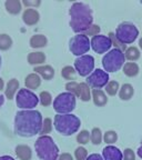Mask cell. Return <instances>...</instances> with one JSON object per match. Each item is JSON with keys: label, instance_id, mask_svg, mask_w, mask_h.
<instances>
[{"label": "cell", "instance_id": "obj_31", "mask_svg": "<svg viewBox=\"0 0 142 160\" xmlns=\"http://www.w3.org/2000/svg\"><path fill=\"white\" fill-rule=\"evenodd\" d=\"M39 101L43 107H48L52 103V96L48 91H41L39 95Z\"/></svg>", "mask_w": 142, "mask_h": 160}, {"label": "cell", "instance_id": "obj_27", "mask_svg": "<svg viewBox=\"0 0 142 160\" xmlns=\"http://www.w3.org/2000/svg\"><path fill=\"white\" fill-rule=\"evenodd\" d=\"M103 140V135L102 131L100 128H93L92 131L90 132V141L93 143V145L98 146L102 142Z\"/></svg>", "mask_w": 142, "mask_h": 160}, {"label": "cell", "instance_id": "obj_19", "mask_svg": "<svg viewBox=\"0 0 142 160\" xmlns=\"http://www.w3.org/2000/svg\"><path fill=\"white\" fill-rule=\"evenodd\" d=\"M18 89H19V81L15 78H12L11 80H9L6 86V89H5V95L6 97L8 98L9 100L13 99L15 95L17 93Z\"/></svg>", "mask_w": 142, "mask_h": 160}, {"label": "cell", "instance_id": "obj_45", "mask_svg": "<svg viewBox=\"0 0 142 160\" xmlns=\"http://www.w3.org/2000/svg\"><path fill=\"white\" fill-rule=\"evenodd\" d=\"M3 88H5V82H3L2 78H0V91L3 90Z\"/></svg>", "mask_w": 142, "mask_h": 160}, {"label": "cell", "instance_id": "obj_1", "mask_svg": "<svg viewBox=\"0 0 142 160\" xmlns=\"http://www.w3.org/2000/svg\"><path fill=\"white\" fill-rule=\"evenodd\" d=\"M42 116L37 110H21L16 113L15 133L20 137H33L42 129Z\"/></svg>", "mask_w": 142, "mask_h": 160}, {"label": "cell", "instance_id": "obj_9", "mask_svg": "<svg viewBox=\"0 0 142 160\" xmlns=\"http://www.w3.org/2000/svg\"><path fill=\"white\" fill-rule=\"evenodd\" d=\"M90 47H91V42H90L89 37H87L85 33H79L70 40V51L78 57L85 56V53L89 51Z\"/></svg>", "mask_w": 142, "mask_h": 160}, {"label": "cell", "instance_id": "obj_25", "mask_svg": "<svg viewBox=\"0 0 142 160\" xmlns=\"http://www.w3.org/2000/svg\"><path fill=\"white\" fill-rule=\"evenodd\" d=\"M140 56H141L140 49H139V48H137V47H135V46L127 48V49H125V59L129 60L130 62H135V61H137V60L140 58Z\"/></svg>", "mask_w": 142, "mask_h": 160}, {"label": "cell", "instance_id": "obj_39", "mask_svg": "<svg viewBox=\"0 0 142 160\" xmlns=\"http://www.w3.org/2000/svg\"><path fill=\"white\" fill-rule=\"evenodd\" d=\"M99 32H100V27L98 25H92L91 26V27L89 28V29L87 30V31H86V33L85 35L87 36H93V37H95V36H98L99 35Z\"/></svg>", "mask_w": 142, "mask_h": 160}, {"label": "cell", "instance_id": "obj_5", "mask_svg": "<svg viewBox=\"0 0 142 160\" xmlns=\"http://www.w3.org/2000/svg\"><path fill=\"white\" fill-rule=\"evenodd\" d=\"M125 61V51L120 49H112L105 53L102 58V66L105 72H115L123 68Z\"/></svg>", "mask_w": 142, "mask_h": 160}, {"label": "cell", "instance_id": "obj_2", "mask_svg": "<svg viewBox=\"0 0 142 160\" xmlns=\"http://www.w3.org/2000/svg\"><path fill=\"white\" fill-rule=\"evenodd\" d=\"M70 26L76 33L86 32L93 22L92 10L88 5L83 2H75L69 10Z\"/></svg>", "mask_w": 142, "mask_h": 160}, {"label": "cell", "instance_id": "obj_29", "mask_svg": "<svg viewBox=\"0 0 142 160\" xmlns=\"http://www.w3.org/2000/svg\"><path fill=\"white\" fill-rule=\"evenodd\" d=\"M76 69L71 66H66L61 70V76L67 80H75L76 78Z\"/></svg>", "mask_w": 142, "mask_h": 160}, {"label": "cell", "instance_id": "obj_34", "mask_svg": "<svg viewBox=\"0 0 142 160\" xmlns=\"http://www.w3.org/2000/svg\"><path fill=\"white\" fill-rule=\"evenodd\" d=\"M51 130H52V120L50 118H46L42 122V129L40 133L42 136H48V133L51 132Z\"/></svg>", "mask_w": 142, "mask_h": 160}, {"label": "cell", "instance_id": "obj_15", "mask_svg": "<svg viewBox=\"0 0 142 160\" xmlns=\"http://www.w3.org/2000/svg\"><path fill=\"white\" fill-rule=\"evenodd\" d=\"M33 71H36L37 75H39L40 77L43 78L45 80H51L55 77V69L49 65L38 66V67L35 68Z\"/></svg>", "mask_w": 142, "mask_h": 160}, {"label": "cell", "instance_id": "obj_28", "mask_svg": "<svg viewBox=\"0 0 142 160\" xmlns=\"http://www.w3.org/2000/svg\"><path fill=\"white\" fill-rule=\"evenodd\" d=\"M12 46V39L7 33H1L0 35V50H8Z\"/></svg>", "mask_w": 142, "mask_h": 160}, {"label": "cell", "instance_id": "obj_32", "mask_svg": "<svg viewBox=\"0 0 142 160\" xmlns=\"http://www.w3.org/2000/svg\"><path fill=\"white\" fill-rule=\"evenodd\" d=\"M118 140V133L113 130H109L103 135V141H105L107 145H112V143L117 142Z\"/></svg>", "mask_w": 142, "mask_h": 160}, {"label": "cell", "instance_id": "obj_33", "mask_svg": "<svg viewBox=\"0 0 142 160\" xmlns=\"http://www.w3.org/2000/svg\"><path fill=\"white\" fill-rule=\"evenodd\" d=\"M90 140V132L88 130H81L77 136V142L80 146L86 145V143L89 142Z\"/></svg>", "mask_w": 142, "mask_h": 160}, {"label": "cell", "instance_id": "obj_4", "mask_svg": "<svg viewBox=\"0 0 142 160\" xmlns=\"http://www.w3.org/2000/svg\"><path fill=\"white\" fill-rule=\"evenodd\" d=\"M53 125L58 132L62 136H71L79 130L81 126V121L77 116L72 113L68 115H56Z\"/></svg>", "mask_w": 142, "mask_h": 160}, {"label": "cell", "instance_id": "obj_8", "mask_svg": "<svg viewBox=\"0 0 142 160\" xmlns=\"http://www.w3.org/2000/svg\"><path fill=\"white\" fill-rule=\"evenodd\" d=\"M17 106L21 109L25 110H32L35 107H37L39 102V97H37L35 92H32L29 89H20L16 97Z\"/></svg>", "mask_w": 142, "mask_h": 160}, {"label": "cell", "instance_id": "obj_11", "mask_svg": "<svg viewBox=\"0 0 142 160\" xmlns=\"http://www.w3.org/2000/svg\"><path fill=\"white\" fill-rule=\"evenodd\" d=\"M109 82V75L102 69H95L87 78V85L93 89H101Z\"/></svg>", "mask_w": 142, "mask_h": 160}, {"label": "cell", "instance_id": "obj_3", "mask_svg": "<svg viewBox=\"0 0 142 160\" xmlns=\"http://www.w3.org/2000/svg\"><path fill=\"white\" fill-rule=\"evenodd\" d=\"M36 152L41 160H58L59 148L50 136H41L35 143Z\"/></svg>", "mask_w": 142, "mask_h": 160}, {"label": "cell", "instance_id": "obj_40", "mask_svg": "<svg viewBox=\"0 0 142 160\" xmlns=\"http://www.w3.org/2000/svg\"><path fill=\"white\" fill-rule=\"evenodd\" d=\"M22 3L26 6L27 8H31V7H39L41 5V1L40 0H23Z\"/></svg>", "mask_w": 142, "mask_h": 160}, {"label": "cell", "instance_id": "obj_12", "mask_svg": "<svg viewBox=\"0 0 142 160\" xmlns=\"http://www.w3.org/2000/svg\"><path fill=\"white\" fill-rule=\"evenodd\" d=\"M91 47L95 50V52L101 55V53H105L107 51H109L112 42L108 36H103V35H98L92 37L91 39Z\"/></svg>", "mask_w": 142, "mask_h": 160}, {"label": "cell", "instance_id": "obj_41", "mask_svg": "<svg viewBox=\"0 0 142 160\" xmlns=\"http://www.w3.org/2000/svg\"><path fill=\"white\" fill-rule=\"evenodd\" d=\"M58 160H73V157L71 155H70V153L63 152V153H61V155L59 156Z\"/></svg>", "mask_w": 142, "mask_h": 160}, {"label": "cell", "instance_id": "obj_38", "mask_svg": "<svg viewBox=\"0 0 142 160\" xmlns=\"http://www.w3.org/2000/svg\"><path fill=\"white\" fill-rule=\"evenodd\" d=\"M123 160H135V153L131 148H127L123 151Z\"/></svg>", "mask_w": 142, "mask_h": 160}, {"label": "cell", "instance_id": "obj_35", "mask_svg": "<svg viewBox=\"0 0 142 160\" xmlns=\"http://www.w3.org/2000/svg\"><path fill=\"white\" fill-rule=\"evenodd\" d=\"M75 158L77 160H87L88 158V150L82 146H79L75 150Z\"/></svg>", "mask_w": 142, "mask_h": 160}, {"label": "cell", "instance_id": "obj_46", "mask_svg": "<svg viewBox=\"0 0 142 160\" xmlns=\"http://www.w3.org/2000/svg\"><path fill=\"white\" fill-rule=\"evenodd\" d=\"M3 102H5V98L2 97V96L0 95V107L3 105Z\"/></svg>", "mask_w": 142, "mask_h": 160}, {"label": "cell", "instance_id": "obj_16", "mask_svg": "<svg viewBox=\"0 0 142 160\" xmlns=\"http://www.w3.org/2000/svg\"><path fill=\"white\" fill-rule=\"evenodd\" d=\"M91 98L93 100V103L98 107H103L107 105L108 102V97L105 93V91H102L101 89H93Z\"/></svg>", "mask_w": 142, "mask_h": 160}, {"label": "cell", "instance_id": "obj_44", "mask_svg": "<svg viewBox=\"0 0 142 160\" xmlns=\"http://www.w3.org/2000/svg\"><path fill=\"white\" fill-rule=\"evenodd\" d=\"M137 153H138V156H139V157L142 159V141H141V146H140V147H139V149H138Z\"/></svg>", "mask_w": 142, "mask_h": 160}, {"label": "cell", "instance_id": "obj_23", "mask_svg": "<svg viewBox=\"0 0 142 160\" xmlns=\"http://www.w3.org/2000/svg\"><path fill=\"white\" fill-rule=\"evenodd\" d=\"M48 43V39L43 35H35L30 38V47L31 48H43Z\"/></svg>", "mask_w": 142, "mask_h": 160}, {"label": "cell", "instance_id": "obj_36", "mask_svg": "<svg viewBox=\"0 0 142 160\" xmlns=\"http://www.w3.org/2000/svg\"><path fill=\"white\" fill-rule=\"evenodd\" d=\"M66 89H67V92H70L75 95L76 97L78 96V90H79V83L76 82V81H70L66 85Z\"/></svg>", "mask_w": 142, "mask_h": 160}, {"label": "cell", "instance_id": "obj_49", "mask_svg": "<svg viewBox=\"0 0 142 160\" xmlns=\"http://www.w3.org/2000/svg\"><path fill=\"white\" fill-rule=\"evenodd\" d=\"M141 3H142V1H141Z\"/></svg>", "mask_w": 142, "mask_h": 160}, {"label": "cell", "instance_id": "obj_30", "mask_svg": "<svg viewBox=\"0 0 142 160\" xmlns=\"http://www.w3.org/2000/svg\"><path fill=\"white\" fill-rule=\"evenodd\" d=\"M119 90L120 86L118 81H109L105 86V92L109 96H115L117 93H119Z\"/></svg>", "mask_w": 142, "mask_h": 160}, {"label": "cell", "instance_id": "obj_14", "mask_svg": "<svg viewBox=\"0 0 142 160\" xmlns=\"http://www.w3.org/2000/svg\"><path fill=\"white\" fill-rule=\"evenodd\" d=\"M40 19V15L33 8H27L22 13V20L27 26H35Z\"/></svg>", "mask_w": 142, "mask_h": 160}, {"label": "cell", "instance_id": "obj_37", "mask_svg": "<svg viewBox=\"0 0 142 160\" xmlns=\"http://www.w3.org/2000/svg\"><path fill=\"white\" fill-rule=\"evenodd\" d=\"M109 38H110V40H111V42H112V46H115V49H120V50H125V45H122V43L120 42L119 40L117 39V37H115V33H113V32H110L109 33Z\"/></svg>", "mask_w": 142, "mask_h": 160}, {"label": "cell", "instance_id": "obj_48", "mask_svg": "<svg viewBox=\"0 0 142 160\" xmlns=\"http://www.w3.org/2000/svg\"><path fill=\"white\" fill-rule=\"evenodd\" d=\"M0 68H1V57H0Z\"/></svg>", "mask_w": 142, "mask_h": 160}, {"label": "cell", "instance_id": "obj_42", "mask_svg": "<svg viewBox=\"0 0 142 160\" xmlns=\"http://www.w3.org/2000/svg\"><path fill=\"white\" fill-rule=\"evenodd\" d=\"M87 160H103V158L99 153H92V155L88 156Z\"/></svg>", "mask_w": 142, "mask_h": 160}, {"label": "cell", "instance_id": "obj_10", "mask_svg": "<svg viewBox=\"0 0 142 160\" xmlns=\"http://www.w3.org/2000/svg\"><path fill=\"white\" fill-rule=\"evenodd\" d=\"M75 69L81 77L90 76L95 69V58L89 55L78 57L75 60Z\"/></svg>", "mask_w": 142, "mask_h": 160}, {"label": "cell", "instance_id": "obj_26", "mask_svg": "<svg viewBox=\"0 0 142 160\" xmlns=\"http://www.w3.org/2000/svg\"><path fill=\"white\" fill-rule=\"evenodd\" d=\"M139 71H140L139 66L135 62H127L123 66V73H125L127 77H130V78L135 77V76H138Z\"/></svg>", "mask_w": 142, "mask_h": 160}, {"label": "cell", "instance_id": "obj_7", "mask_svg": "<svg viewBox=\"0 0 142 160\" xmlns=\"http://www.w3.org/2000/svg\"><path fill=\"white\" fill-rule=\"evenodd\" d=\"M139 36V30L133 23L122 22L120 23L115 30V37L122 45H130L135 41Z\"/></svg>", "mask_w": 142, "mask_h": 160}, {"label": "cell", "instance_id": "obj_18", "mask_svg": "<svg viewBox=\"0 0 142 160\" xmlns=\"http://www.w3.org/2000/svg\"><path fill=\"white\" fill-rule=\"evenodd\" d=\"M41 85V77L37 73H30L26 77L25 79V86L27 89H37Z\"/></svg>", "mask_w": 142, "mask_h": 160}, {"label": "cell", "instance_id": "obj_24", "mask_svg": "<svg viewBox=\"0 0 142 160\" xmlns=\"http://www.w3.org/2000/svg\"><path fill=\"white\" fill-rule=\"evenodd\" d=\"M82 101H89L91 98V91H90V87L87 85V82H81L79 83V90H78V96Z\"/></svg>", "mask_w": 142, "mask_h": 160}, {"label": "cell", "instance_id": "obj_17", "mask_svg": "<svg viewBox=\"0 0 142 160\" xmlns=\"http://www.w3.org/2000/svg\"><path fill=\"white\" fill-rule=\"evenodd\" d=\"M16 155L20 160H31L32 150L27 145H19L16 147Z\"/></svg>", "mask_w": 142, "mask_h": 160}, {"label": "cell", "instance_id": "obj_43", "mask_svg": "<svg viewBox=\"0 0 142 160\" xmlns=\"http://www.w3.org/2000/svg\"><path fill=\"white\" fill-rule=\"evenodd\" d=\"M0 160H15L12 157H10V156H2V157H0Z\"/></svg>", "mask_w": 142, "mask_h": 160}, {"label": "cell", "instance_id": "obj_20", "mask_svg": "<svg viewBox=\"0 0 142 160\" xmlns=\"http://www.w3.org/2000/svg\"><path fill=\"white\" fill-rule=\"evenodd\" d=\"M5 7L7 12H9L10 15H18L22 9L20 0H7L5 2Z\"/></svg>", "mask_w": 142, "mask_h": 160}, {"label": "cell", "instance_id": "obj_47", "mask_svg": "<svg viewBox=\"0 0 142 160\" xmlns=\"http://www.w3.org/2000/svg\"><path fill=\"white\" fill-rule=\"evenodd\" d=\"M139 47H140V49L142 50V38H140V40H139Z\"/></svg>", "mask_w": 142, "mask_h": 160}, {"label": "cell", "instance_id": "obj_13", "mask_svg": "<svg viewBox=\"0 0 142 160\" xmlns=\"http://www.w3.org/2000/svg\"><path fill=\"white\" fill-rule=\"evenodd\" d=\"M102 158L103 160H123V153L119 148L109 145L103 148Z\"/></svg>", "mask_w": 142, "mask_h": 160}, {"label": "cell", "instance_id": "obj_21", "mask_svg": "<svg viewBox=\"0 0 142 160\" xmlns=\"http://www.w3.org/2000/svg\"><path fill=\"white\" fill-rule=\"evenodd\" d=\"M133 95H135V89H133V87L130 85V83H125V85H122V87L120 88V90H119V97H120V99L123 100V101L130 100L133 97Z\"/></svg>", "mask_w": 142, "mask_h": 160}, {"label": "cell", "instance_id": "obj_6", "mask_svg": "<svg viewBox=\"0 0 142 160\" xmlns=\"http://www.w3.org/2000/svg\"><path fill=\"white\" fill-rule=\"evenodd\" d=\"M76 108V96L70 92H62L57 96L53 101V109L59 115L71 113Z\"/></svg>", "mask_w": 142, "mask_h": 160}, {"label": "cell", "instance_id": "obj_22", "mask_svg": "<svg viewBox=\"0 0 142 160\" xmlns=\"http://www.w3.org/2000/svg\"><path fill=\"white\" fill-rule=\"evenodd\" d=\"M46 61V55L40 51H36V52H30L28 55V62L32 66L42 65Z\"/></svg>", "mask_w": 142, "mask_h": 160}]
</instances>
